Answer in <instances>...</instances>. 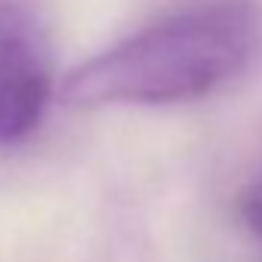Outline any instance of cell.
Here are the masks:
<instances>
[{"mask_svg":"<svg viewBox=\"0 0 262 262\" xmlns=\"http://www.w3.org/2000/svg\"><path fill=\"white\" fill-rule=\"evenodd\" d=\"M256 47L259 16L253 4L213 0L86 59L65 74L59 96L74 108L194 102L244 71Z\"/></svg>","mask_w":262,"mask_h":262,"instance_id":"obj_1","label":"cell"},{"mask_svg":"<svg viewBox=\"0 0 262 262\" xmlns=\"http://www.w3.org/2000/svg\"><path fill=\"white\" fill-rule=\"evenodd\" d=\"M53 96L50 56L25 0H0V145L40 126Z\"/></svg>","mask_w":262,"mask_h":262,"instance_id":"obj_2","label":"cell"},{"mask_svg":"<svg viewBox=\"0 0 262 262\" xmlns=\"http://www.w3.org/2000/svg\"><path fill=\"white\" fill-rule=\"evenodd\" d=\"M237 216L250 234L262 241V173H256L237 194Z\"/></svg>","mask_w":262,"mask_h":262,"instance_id":"obj_3","label":"cell"}]
</instances>
